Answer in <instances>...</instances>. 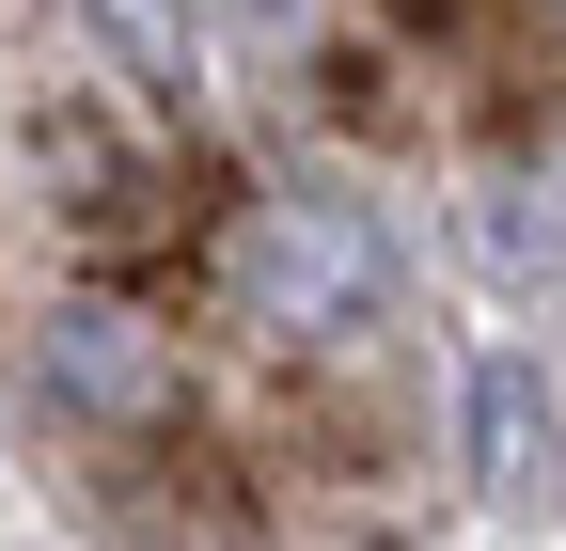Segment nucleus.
I'll list each match as a JSON object with an SVG mask.
<instances>
[{
  "mask_svg": "<svg viewBox=\"0 0 566 551\" xmlns=\"http://www.w3.org/2000/svg\"><path fill=\"white\" fill-rule=\"evenodd\" d=\"M237 284L268 331H394V252L346 205H252L237 221Z\"/></svg>",
  "mask_w": 566,
  "mask_h": 551,
  "instance_id": "1",
  "label": "nucleus"
},
{
  "mask_svg": "<svg viewBox=\"0 0 566 551\" xmlns=\"http://www.w3.org/2000/svg\"><path fill=\"white\" fill-rule=\"evenodd\" d=\"M32 394H48L80 441H126V426H158V409H174V331L126 315V300H48Z\"/></svg>",
  "mask_w": 566,
  "mask_h": 551,
  "instance_id": "2",
  "label": "nucleus"
}]
</instances>
